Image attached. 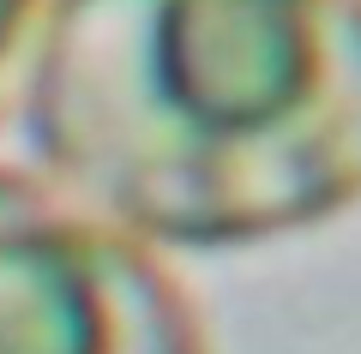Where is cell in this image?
<instances>
[{"label":"cell","instance_id":"cell-1","mask_svg":"<svg viewBox=\"0 0 361 354\" xmlns=\"http://www.w3.org/2000/svg\"><path fill=\"white\" fill-rule=\"evenodd\" d=\"M25 144L73 204L180 253L361 204V0H54Z\"/></svg>","mask_w":361,"mask_h":354},{"label":"cell","instance_id":"cell-2","mask_svg":"<svg viewBox=\"0 0 361 354\" xmlns=\"http://www.w3.org/2000/svg\"><path fill=\"white\" fill-rule=\"evenodd\" d=\"M0 354H211L193 301L127 228L0 168Z\"/></svg>","mask_w":361,"mask_h":354},{"label":"cell","instance_id":"cell-3","mask_svg":"<svg viewBox=\"0 0 361 354\" xmlns=\"http://www.w3.org/2000/svg\"><path fill=\"white\" fill-rule=\"evenodd\" d=\"M30 25H37V0H0V102H6V78L30 42Z\"/></svg>","mask_w":361,"mask_h":354}]
</instances>
